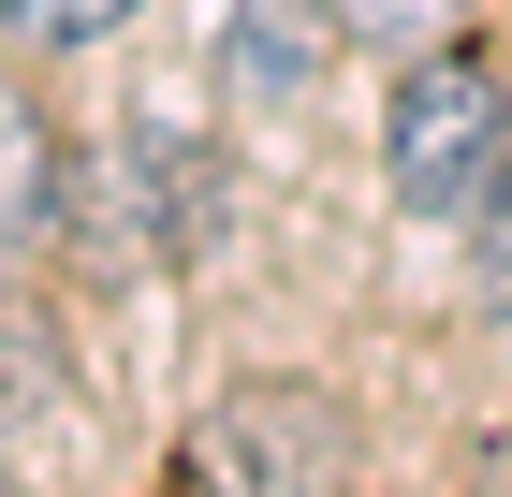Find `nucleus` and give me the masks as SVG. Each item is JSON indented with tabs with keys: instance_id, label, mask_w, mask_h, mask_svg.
I'll use <instances>...</instances> for the list:
<instances>
[{
	"instance_id": "f257e3e1",
	"label": "nucleus",
	"mask_w": 512,
	"mask_h": 497,
	"mask_svg": "<svg viewBox=\"0 0 512 497\" xmlns=\"http://www.w3.org/2000/svg\"><path fill=\"white\" fill-rule=\"evenodd\" d=\"M512 176V103H498V74L483 59H410L395 74V205L410 220H469L483 191Z\"/></svg>"
},
{
	"instance_id": "f03ea898",
	"label": "nucleus",
	"mask_w": 512,
	"mask_h": 497,
	"mask_svg": "<svg viewBox=\"0 0 512 497\" xmlns=\"http://www.w3.org/2000/svg\"><path fill=\"white\" fill-rule=\"evenodd\" d=\"M191 497H337V410L308 381H249L235 410L205 424Z\"/></svg>"
},
{
	"instance_id": "7ed1b4c3",
	"label": "nucleus",
	"mask_w": 512,
	"mask_h": 497,
	"mask_svg": "<svg viewBox=\"0 0 512 497\" xmlns=\"http://www.w3.org/2000/svg\"><path fill=\"white\" fill-rule=\"evenodd\" d=\"M205 220H220V161L176 147V132H118V161H103V234H118V249H191Z\"/></svg>"
},
{
	"instance_id": "20e7f679",
	"label": "nucleus",
	"mask_w": 512,
	"mask_h": 497,
	"mask_svg": "<svg viewBox=\"0 0 512 497\" xmlns=\"http://www.w3.org/2000/svg\"><path fill=\"white\" fill-rule=\"evenodd\" d=\"M322 30H337V0H235L220 59H235V88H278V103H308V88H322Z\"/></svg>"
},
{
	"instance_id": "39448f33",
	"label": "nucleus",
	"mask_w": 512,
	"mask_h": 497,
	"mask_svg": "<svg viewBox=\"0 0 512 497\" xmlns=\"http://www.w3.org/2000/svg\"><path fill=\"white\" fill-rule=\"evenodd\" d=\"M44 205H59V132L30 117V88L0 74V249H15V234H30Z\"/></svg>"
},
{
	"instance_id": "423d86ee",
	"label": "nucleus",
	"mask_w": 512,
	"mask_h": 497,
	"mask_svg": "<svg viewBox=\"0 0 512 497\" xmlns=\"http://www.w3.org/2000/svg\"><path fill=\"white\" fill-rule=\"evenodd\" d=\"M337 30H366L381 59H439V44L469 30V0H337Z\"/></svg>"
},
{
	"instance_id": "0eeeda50",
	"label": "nucleus",
	"mask_w": 512,
	"mask_h": 497,
	"mask_svg": "<svg viewBox=\"0 0 512 497\" xmlns=\"http://www.w3.org/2000/svg\"><path fill=\"white\" fill-rule=\"evenodd\" d=\"M0 15H15L30 44H103V30L132 15V0H0Z\"/></svg>"
},
{
	"instance_id": "6e6552de",
	"label": "nucleus",
	"mask_w": 512,
	"mask_h": 497,
	"mask_svg": "<svg viewBox=\"0 0 512 497\" xmlns=\"http://www.w3.org/2000/svg\"><path fill=\"white\" fill-rule=\"evenodd\" d=\"M483 293H498V322H512V176H498V205H483Z\"/></svg>"
},
{
	"instance_id": "1a4fd4ad",
	"label": "nucleus",
	"mask_w": 512,
	"mask_h": 497,
	"mask_svg": "<svg viewBox=\"0 0 512 497\" xmlns=\"http://www.w3.org/2000/svg\"><path fill=\"white\" fill-rule=\"evenodd\" d=\"M0 497H15V468H0Z\"/></svg>"
}]
</instances>
